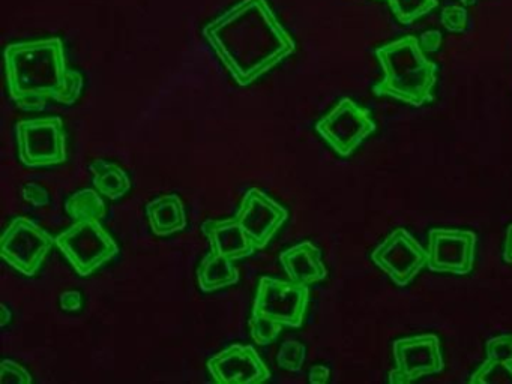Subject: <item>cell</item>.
Returning a JSON list of instances; mask_svg holds the SVG:
<instances>
[{"mask_svg":"<svg viewBox=\"0 0 512 384\" xmlns=\"http://www.w3.org/2000/svg\"><path fill=\"white\" fill-rule=\"evenodd\" d=\"M419 42H421V47L427 50L428 53H436L442 47V33L439 30H427V32L422 33Z\"/></svg>","mask_w":512,"mask_h":384,"instance_id":"cell-27","label":"cell"},{"mask_svg":"<svg viewBox=\"0 0 512 384\" xmlns=\"http://www.w3.org/2000/svg\"><path fill=\"white\" fill-rule=\"evenodd\" d=\"M55 242L82 278L91 276L119 254L118 243L101 219H80L55 236Z\"/></svg>","mask_w":512,"mask_h":384,"instance_id":"cell-5","label":"cell"},{"mask_svg":"<svg viewBox=\"0 0 512 384\" xmlns=\"http://www.w3.org/2000/svg\"><path fill=\"white\" fill-rule=\"evenodd\" d=\"M203 38L238 86L247 87L296 51L268 0H239L203 26Z\"/></svg>","mask_w":512,"mask_h":384,"instance_id":"cell-1","label":"cell"},{"mask_svg":"<svg viewBox=\"0 0 512 384\" xmlns=\"http://www.w3.org/2000/svg\"><path fill=\"white\" fill-rule=\"evenodd\" d=\"M22 198L34 207H44L50 204L49 189L37 182L23 185Z\"/></svg>","mask_w":512,"mask_h":384,"instance_id":"cell-25","label":"cell"},{"mask_svg":"<svg viewBox=\"0 0 512 384\" xmlns=\"http://www.w3.org/2000/svg\"><path fill=\"white\" fill-rule=\"evenodd\" d=\"M200 230L208 239L211 251L230 260H242L259 251L236 218L206 219Z\"/></svg>","mask_w":512,"mask_h":384,"instance_id":"cell-14","label":"cell"},{"mask_svg":"<svg viewBox=\"0 0 512 384\" xmlns=\"http://www.w3.org/2000/svg\"><path fill=\"white\" fill-rule=\"evenodd\" d=\"M370 258L400 288L412 284L428 263L427 249L406 228L391 231L371 251Z\"/></svg>","mask_w":512,"mask_h":384,"instance_id":"cell-10","label":"cell"},{"mask_svg":"<svg viewBox=\"0 0 512 384\" xmlns=\"http://www.w3.org/2000/svg\"><path fill=\"white\" fill-rule=\"evenodd\" d=\"M478 234L463 228H430L428 231L427 267L434 273L466 276L476 261Z\"/></svg>","mask_w":512,"mask_h":384,"instance_id":"cell-11","label":"cell"},{"mask_svg":"<svg viewBox=\"0 0 512 384\" xmlns=\"http://www.w3.org/2000/svg\"><path fill=\"white\" fill-rule=\"evenodd\" d=\"M0 314H2V320H0V327H7L10 321L13 320V311L7 303L0 305Z\"/></svg>","mask_w":512,"mask_h":384,"instance_id":"cell-30","label":"cell"},{"mask_svg":"<svg viewBox=\"0 0 512 384\" xmlns=\"http://www.w3.org/2000/svg\"><path fill=\"white\" fill-rule=\"evenodd\" d=\"M88 168L92 174L94 188L109 200H121L133 188L131 177L116 162L107 161V159H95L89 164Z\"/></svg>","mask_w":512,"mask_h":384,"instance_id":"cell-19","label":"cell"},{"mask_svg":"<svg viewBox=\"0 0 512 384\" xmlns=\"http://www.w3.org/2000/svg\"><path fill=\"white\" fill-rule=\"evenodd\" d=\"M32 375L28 369L13 359H4L0 363V384H31Z\"/></svg>","mask_w":512,"mask_h":384,"instance_id":"cell-24","label":"cell"},{"mask_svg":"<svg viewBox=\"0 0 512 384\" xmlns=\"http://www.w3.org/2000/svg\"><path fill=\"white\" fill-rule=\"evenodd\" d=\"M4 65L11 101L23 111H43L50 102L73 107L85 90L82 72L68 66L61 36L11 42Z\"/></svg>","mask_w":512,"mask_h":384,"instance_id":"cell-2","label":"cell"},{"mask_svg":"<svg viewBox=\"0 0 512 384\" xmlns=\"http://www.w3.org/2000/svg\"><path fill=\"white\" fill-rule=\"evenodd\" d=\"M280 263L290 281L298 284L310 287L328 278V269L323 263L322 251L310 240H304L281 252Z\"/></svg>","mask_w":512,"mask_h":384,"instance_id":"cell-15","label":"cell"},{"mask_svg":"<svg viewBox=\"0 0 512 384\" xmlns=\"http://www.w3.org/2000/svg\"><path fill=\"white\" fill-rule=\"evenodd\" d=\"M383 78L374 84L377 98L389 96L415 108L434 101L439 66L428 59L416 36L406 35L374 50Z\"/></svg>","mask_w":512,"mask_h":384,"instance_id":"cell-3","label":"cell"},{"mask_svg":"<svg viewBox=\"0 0 512 384\" xmlns=\"http://www.w3.org/2000/svg\"><path fill=\"white\" fill-rule=\"evenodd\" d=\"M16 131L19 161L28 168L64 164L68 159L67 131L61 116L20 120Z\"/></svg>","mask_w":512,"mask_h":384,"instance_id":"cell-6","label":"cell"},{"mask_svg":"<svg viewBox=\"0 0 512 384\" xmlns=\"http://www.w3.org/2000/svg\"><path fill=\"white\" fill-rule=\"evenodd\" d=\"M310 305L308 285L262 276L257 284L248 329L257 345H271L283 329H299Z\"/></svg>","mask_w":512,"mask_h":384,"instance_id":"cell-4","label":"cell"},{"mask_svg":"<svg viewBox=\"0 0 512 384\" xmlns=\"http://www.w3.org/2000/svg\"><path fill=\"white\" fill-rule=\"evenodd\" d=\"M398 23L409 26L439 6V0H386Z\"/></svg>","mask_w":512,"mask_h":384,"instance_id":"cell-21","label":"cell"},{"mask_svg":"<svg viewBox=\"0 0 512 384\" xmlns=\"http://www.w3.org/2000/svg\"><path fill=\"white\" fill-rule=\"evenodd\" d=\"M146 216L152 234L169 237L187 228L188 218L184 200L178 194H161L146 204Z\"/></svg>","mask_w":512,"mask_h":384,"instance_id":"cell-16","label":"cell"},{"mask_svg":"<svg viewBox=\"0 0 512 384\" xmlns=\"http://www.w3.org/2000/svg\"><path fill=\"white\" fill-rule=\"evenodd\" d=\"M206 368L218 384L263 383L272 375L256 348L245 344H232L214 354Z\"/></svg>","mask_w":512,"mask_h":384,"instance_id":"cell-13","label":"cell"},{"mask_svg":"<svg viewBox=\"0 0 512 384\" xmlns=\"http://www.w3.org/2000/svg\"><path fill=\"white\" fill-rule=\"evenodd\" d=\"M235 218L262 251L289 219V210L259 188H250L242 197Z\"/></svg>","mask_w":512,"mask_h":384,"instance_id":"cell-12","label":"cell"},{"mask_svg":"<svg viewBox=\"0 0 512 384\" xmlns=\"http://www.w3.org/2000/svg\"><path fill=\"white\" fill-rule=\"evenodd\" d=\"M512 381V335L493 336L485 342V359L469 377L470 384Z\"/></svg>","mask_w":512,"mask_h":384,"instance_id":"cell-17","label":"cell"},{"mask_svg":"<svg viewBox=\"0 0 512 384\" xmlns=\"http://www.w3.org/2000/svg\"><path fill=\"white\" fill-rule=\"evenodd\" d=\"M331 378V369L326 365H314L311 366L308 371V381L313 384H325L328 383Z\"/></svg>","mask_w":512,"mask_h":384,"instance_id":"cell-28","label":"cell"},{"mask_svg":"<svg viewBox=\"0 0 512 384\" xmlns=\"http://www.w3.org/2000/svg\"><path fill=\"white\" fill-rule=\"evenodd\" d=\"M461 2V5L463 6H473V5H476V3H478V0H460Z\"/></svg>","mask_w":512,"mask_h":384,"instance_id":"cell-31","label":"cell"},{"mask_svg":"<svg viewBox=\"0 0 512 384\" xmlns=\"http://www.w3.org/2000/svg\"><path fill=\"white\" fill-rule=\"evenodd\" d=\"M59 305H61L62 311L65 312H76L80 311L83 306V296L80 291L67 290L59 296Z\"/></svg>","mask_w":512,"mask_h":384,"instance_id":"cell-26","label":"cell"},{"mask_svg":"<svg viewBox=\"0 0 512 384\" xmlns=\"http://www.w3.org/2000/svg\"><path fill=\"white\" fill-rule=\"evenodd\" d=\"M55 245V236L40 224L26 216H16L5 228L0 255L8 266L32 278L40 272Z\"/></svg>","mask_w":512,"mask_h":384,"instance_id":"cell-8","label":"cell"},{"mask_svg":"<svg viewBox=\"0 0 512 384\" xmlns=\"http://www.w3.org/2000/svg\"><path fill=\"white\" fill-rule=\"evenodd\" d=\"M65 212L74 221L103 219L107 213L106 201L95 188L79 189L65 200Z\"/></svg>","mask_w":512,"mask_h":384,"instance_id":"cell-20","label":"cell"},{"mask_svg":"<svg viewBox=\"0 0 512 384\" xmlns=\"http://www.w3.org/2000/svg\"><path fill=\"white\" fill-rule=\"evenodd\" d=\"M395 366L388 372L391 384H409L445 369L442 341L436 333L404 336L392 342Z\"/></svg>","mask_w":512,"mask_h":384,"instance_id":"cell-9","label":"cell"},{"mask_svg":"<svg viewBox=\"0 0 512 384\" xmlns=\"http://www.w3.org/2000/svg\"><path fill=\"white\" fill-rule=\"evenodd\" d=\"M307 360V347L298 339H287L280 345L277 353V365L284 371L301 372Z\"/></svg>","mask_w":512,"mask_h":384,"instance_id":"cell-22","label":"cell"},{"mask_svg":"<svg viewBox=\"0 0 512 384\" xmlns=\"http://www.w3.org/2000/svg\"><path fill=\"white\" fill-rule=\"evenodd\" d=\"M440 23L449 33H463L469 24L466 6L448 5L440 12Z\"/></svg>","mask_w":512,"mask_h":384,"instance_id":"cell-23","label":"cell"},{"mask_svg":"<svg viewBox=\"0 0 512 384\" xmlns=\"http://www.w3.org/2000/svg\"><path fill=\"white\" fill-rule=\"evenodd\" d=\"M502 258L506 264H512V224H509L508 227H506Z\"/></svg>","mask_w":512,"mask_h":384,"instance_id":"cell-29","label":"cell"},{"mask_svg":"<svg viewBox=\"0 0 512 384\" xmlns=\"http://www.w3.org/2000/svg\"><path fill=\"white\" fill-rule=\"evenodd\" d=\"M241 279V272L233 260L223 255L208 252L197 267V284L202 293H214L236 285Z\"/></svg>","mask_w":512,"mask_h":384,"instance_id":"cell-18","label":"cell"},{"mask_svg":"<svg viewBox=\"0 0 512 384\" xmlns=\"http://www.w3.org/2000/svg\"><path fill=\"white\" fill-rule=\"evenodd\" d=\"M317 134L341 158H349L377 129L368 108L343 98L314 125Z\"/></svg>","mask_w":512,"mask_h":384,"instance_id":"cell-7","label":"cell"}]
</instances>
